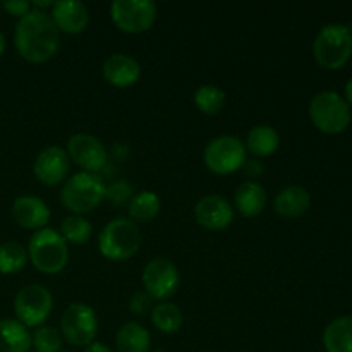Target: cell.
Masks as SVG:
<instances>
[{"label":"cell","instance_id":"6da1fadb","mask_svg":"<svg viewBox=\"0 0 352 352\" xmlns=\"http://www.w3.org/2000/svg\"><path fill=\"white\" fill-rule=\"evenodd\" d=\"M14 45L24 60L43 64L58 52L60 31L57 30L50 14L31 9L17 21Z\"/></svg>","mask_w":352,"mask_h":352},{"label":"cell","instance_id":"7a4b0ae2","mask_svg":"<svg viewBox=\"0 0 352 352\" xmlns=\"http://www.w3.org/2000/svg\"><path fill=\"white\" fill-rule=\"evenodd\" d=\"M28 258L38 272L55 275L64 270L69 261L67 243L57 230L40 229L30 239Z\"/></svg>","mask_w":352,"mask_h":352},{"label":"cell","instance_id":"3957f363","mask_svg":"<svg viewBox=\"0 0 352 352\" xmlns=\"http://www.w3.org/2000/svg\"><path fill=\"white\" fill-rule=\"evenodd\" d=\"M141 246V232L131 219H113L103 227L98 237L100 253L110 261H126L138 253Z\"/></svg>","mask_w":352,"mask_h":352},{"label":"cell","instance_id":"277c9868","mask_svg":"<svg viewBox=\"0 0 352 352\" xmlns=\"http://www.w3.org/2000/svg\"><path fill=\"white\" fill-rule=\"evenodd\" d=\"M313 55L322 67L336 71L352 55V31L346 24H327L313 41Z\"/></svg>","mask_w":352,"mask_h":352},{"label":"cell","instance_id":"5b68a950","mask_svg":"<svg viewBox=\"0 0 352 352\" xmlns=\"http://www.w3.org/2000/svg\"><path fill=\"white\" fill-rule=\"evenodd\" d=\"M107 186L98 174L79 172L67 179L60 192L62 205L71 212L88 213L105 199Z\"/></svg>","mask_w":352,"mask_h":352},{"label":"cell","instance_id":"8992f818","mask_svg":"<svg viewBox=\"0 0 352 352\" xmlns=\"http://www.w3.org/2000/svg\"><path fill=\"white\" fill-rule=\"evenodd\" d=\"M309 117L322 133L339 134L349 126L351 109L336 91H322L309 102Z\"/></svg>","mask_w":352,"mask_h":352},{"label":"cell","instance_id":"52a82bcc","mask_svg":"<svg viewBox=\"0 0 352 352\" xmlns=\"http://www.w3.org/2000/svg\"><path fill=\"white\" fill-rule=\"evenodd\" d=\"M205 164L213 174L229 175L243 168L246 162V146L236 136H219L205 148Z\"/></svg>","mask_w":352,"mask_h":352},{"label":"cell","instance_id":"ba28073f","mask_svg":"<svg viewBox=\"0 0 352 352\" xmlns=\"http://www.w3.org/2000/svg\"><path fill=\"white\" fill-rule=\"evenodd\" d=\"M54 308V299L43 285L30 284L17 292L14 299V313L21 325L40 327L47 322Z\"/></svg>","mask_w":352,"mask_h":352},{"label":"cell","instance_id":"9c48e42d","mask_svg":"<svg viewBox=\"0 0 352 352\" xmlns=\"http://www.w3.org/2000/svg\"><path fill=\"white\" fill-rule=\"evenodd\" d=\"M110 16L120 31L138 34L153 26L157 6L151 0H116L110 6Z\"/></svg>","mask_w":352,"mask_h":352},{"label":"cell","instance_id":"30bf717a","mask_svg":"<svg viewBox=\"0 0 352 352\" xmlns=\"http://www.w3.org/2000/svg\"><path fill=\"white\" fill-rule=\"evenodd\" d=\"M98 320L89 306L74 302L64 311L60 320L62 339L78 347H86L95 342Z\"/></svg>","mask_w":352,"mask_h":352},{"label":"cell","instance_id":"8fae6325","mask_svg":"<svg viewBox=\"0 0 352 352\" xmlns=\"http://www.w3.org/2000/svg\"><path fill=\"white\" fill-rule=\"evenodd\" d=\"M143 285L153 301H165L177 291L179 270L167 258H155L144 267Z\"/></svg>","mask_w":352,"mask_h":352},{"label":"cell","instance_id":"7c38bea8","mask_svg":"<svg viewBox=\"0 0 352 352\" xmlns=\"http://www.w3.org/2000/svg\"><path fill=\"white\" fill-rule=\"evenodd\" d=\"M67 157L76 165L82 168V172L98 174L107 165V150L95 136L86 133H78L69 138Z\"/></svg>","mask_w":352,"mask_h":352},{"label":"cell","instance_id":"4fadbf2b","mask_svg":"<svg viewBox=\"0 0 352 352\" xmlns=\"http://www.w3.org/2000/svg\"><path fill=\"white\" fill-rule=\"evenodd\" d=\"M196 222L208 230H223L232 223L234 208L226 198L219 195H208L196 203Z\"/></svg>","mask_w":352,"mask_h":352},{"label":"cell","instance_id":"5bb4252c","mask_svg":"<svg viewBox=\"0 0 352 352\" xmlns=\"http://www.w3.org/2000/svg\"><path fill=\"white\" fill-rule=\"evenodd\" d=\"M69 172L67 151L60 146H47L34 160V175L45 186H57Z\"/></svg>","mask_w":352,"mask_h":352},{"label":"cell","instance_id":"9a60e30c","mask_svg":"<svg viewBox=\"0 0 352 352\" xmlns=\"http://www.w3.org/2000/svg\"><path fill=\"white\" fill-rule=\"evenodd\" d=\"M50 16L57 30L67 34L82 33L89 23V12L86 6L82 2H76V0L55 2Z\"/></svg>","mask_w":352,"mask_h":352},{"label":"cell","instance_id":"2e32d148","mask_svg":"<svg viewBox=\"0 0 352 352\" xmlns=\"http://www.w3.org/2000/svg\"><path fill=\"white\" fill-rule=\"evenodd\" d=\"M103 78L116 88H129L140 79L141 67L136 58L126 54H113L103 64Z\"/></svg>","mask_w":352,"mask_h":352},{"label":"cell","instance_id":"e0dca14e","mask_svg":"<svg viewBox=\"0 0 352 352\" xmlns=\"http://www.w3.org/2000/svg\"><path fill=\"white\" fill-rule=\"evenodd\" d=\"M12 219L23 229L40 230L50 219V210L36 196H19L12 203Z\"/></svg>","mask_w":352,"mask_h":352},{"label":"cell","instance_id":"ac0fdd59","mask_svg":"<svg viewBox=\"0 0 352 352\" xmlns=\"http://www.w3.org/2000/svg\"><path fill=\"white\" fill-rule=\"evenodd\" d=\"M311 206V196L301 186H287L280 189L274 199V208L278 215L296 219L305 215Z\"/></svg>","mask_w":352,"mask_h":352},{"label":"cell","instance_id":"d6986e66","mask_svg":"<svg viewBox=\"0 0 352 352\" xmlns=\"http://www.w3.org/2000/svg\"><path fill=\"white\" fill-rule=\"evenodd\" d=\"M234 205L237 212L246 219H254L260 215L267 206V192L263 186L254 181H246L236 189L234 195Z\"/></svg>","mask_w":352,"mask_h":352},{"label":"cell","instance_id":"ffe728a7","mask_svg":"<svg viewBox=\"0 0 352 352\" xmlns=\"http://www.w3.org/2000/svg\"><path fill=\"white\" fill-rule=\"evenodd\" d=\"M323 346L327 352H352V316H340L327 325Z\"/></svg>","mask_w":352,"mask_h":352},{"label":"cell","instance_id":"44dd1931","mask_svg":"<svg viewBox=\"0 0 352 352\" xmlns=\"http://www.w3.org/2000/svg\"><path fill=\"white\" fill-rule=\"evenodd\" d=\"M31 336L17 320H0V352H28Z\"/></svg>","mask_w":352,"mask_h":352},{"label":"cell","instance_id":"7402d4cb","mask_svg":"<svg viewBox=\"0 0 352 352\" xmlns=\"http://www.w3.org/2000/svg\"><path fill=\"white\" fill-rule=\"evenodd\" d=\"M150 332L136 322L120 327L116 337V346L119 352H150Z\"/></svg>","mask_w":352,"mask_h":352},{"label":"cell","instance_id":"603a6c76","mask_svg":"<svg viewBox=\"0 0 352 352\" xmlns=\"http://www.w3.org/2000/svg\"><path fill=\"white\" fill-rule=\"evenodd\" d=\"M280 144V136L272 126L261 124L254 126L246 136V150L251 151L254 157H270L277 151Z\"/></svg>","mask_w":352,"mask_h":352},{"label":"cell","instance_id":"cb8c5ba5","mask_svg":"<svg viewBox=\"0 0 352 352\" xmlns=\"http://www.w3.org/2000/svg\"><path fill=\"white\" fill-rule=\"evenodd\" d=\"M160 198L153 191H140L129 201V215L133 222H151L160 212Z\"/></svg>","mask_w":352,"mask_h":352},{"label":"cell","instance_id":"d4e9b609","mask_svg":"<svg viewBox=\"0 0 352 352\" xmlns=\"http://www.w3.org/2000/svg\"><path fill=\"white\" fill-rule=\"evenodd\" d=\"M182 311L172 302H158L151 311V323L164 333H175L182 327Z\"/></svg>","mask_w":352,"mask_h":352},{"label":"cell","instance_id":"484cf974","mask_svg":"<svg viewBox=\"0 0 352 352\" xmlns=\"http://www.w3.org/2000/svg\"><path fill=\"white\" fill-rule=\"evenodd\" d=\"M28 261V251L23 244L7 241L0 244V274L12 275L23 270Z\"/></svg>","mask_w":352,"mask_h":352},{"label":"cell","instance_id":"4316f807","mask_svg":"<svg viewBox=\"0 0 352 352\" xmlns=\"http://www.w3.org/2000/svg\"><path fill=\"white\" fill-rule=\"evenodd\" d=\"M227 96L220 88L212 85L199 86L195 93V103L198 110L206 116H217L226 107Z\"/></svg>","mask_w":352,"mask_h":352},{"label":"cell","instance_id":"83f0119b","mask_svg":"<svg viewBox=\"0 0 352 352\" xmlns=\"http://www.w3.org/2000/svg\"><path fill=\"white\" fill-rule=\"evenodd\" d=\"M93 234L91 223L79 215L67 217L60 223V236L64 237L65 243L72 244H85L88 243Z\"/></svg>","mask_w":352,"mask_h":352},{"label":"cell","instance_id":"f1b7e54d","mask_svg":"<svg viewBox=\"0 0 352 352\" xmlns=\"http://www.w3.org/2000/svg\"><path fill=\"white\" fill-rule=\"evenodd\" d=\"M62 333L54 327H38L31 336V347L36 352H60Z\"/></svg>","mask_w":352,"mask_h":352},{"label":"cell","instance_id":"f546056e","mask_svg":"<svg viewBox=\"0 0 352 352\" xmlns=\"http://www.w3.org/2000/svg\"><path fill=\"white\" fill-rule=\"evenodd\" d=\"M105 198L116 206L129 205V201L133 199V188H131L129 182L117 181L107 188Z\"/></svg>","mask_w":352,"mask_h":352},{"label":"cell","instance_id":"4dcf8cb0","mask_svg":"<svg viewBox=\"0 0 352 352\" xmlns=\"http://www.w3.org/2000/svg\"><path fill=\"white\" fill-rule=\"evenodd\" d=\"M153 299L146 292H136L129 301V309L134 315H146V313L153 311Z\"/></svg>","mask_w":352,"mask_h":352},{"label":"cell","instance_id":"1f68e13d","mask_svg":"<svg viewBox=\"0 0 352 352\" xmlns=\"http://www.w3.org/2000/svg\"><path fill=\"white\" fill-rule=\"evenodd\" d=\"M2 9L9 12L10 16H16L21 19L31 10V2H28V0H7V2H2Z\"/></svg>","mask_w":352,"mask_h":352},{"label":"cell","instance_id":"d6a6232c","mask_svg":"<svg viewBox=\"0 0 352 352\" xmlns=\"http://www.w3.org/2000/svg\"><path fill=\"white\" fill-rule=\"evenodd\" d=\"M243 168H244V172L250 175V177H258V175L263 172V167H261L260 162H256V160H246L244 162Z\"/></svg>","mask_w":352,"mask_h":352},{"label":"cell","instance_id":"836d02e7","mask_svg":"<svg viewBox=\"0 0 352 352\" xmlns=\"http://www.w3.org/2000/svg\"><path fill=\"white\" fill-rule=\"evenodd\" d=\"M85 352H112V351H110L107 346H103V344L93 342V344H89V346H86Z\"/></svg>","mask_w":352,"mask_h":352},{"label":"cell","instance_id":"e575fe53","mask_svg":"<svg viewBox=\"0 0 352 352\" xmlns=\"http://www.w3.org/2000/svg\"><path fill=\"white\" fill-rule=\"evenodd\" d=\"M344 91H346V102H347V105H352V78L349 79V81H347V85H346V89H344Z\"/></svg>","mask_w":352,"mask_h":352},{"label":"cell","instance_id":"d590c367","mask_svg":"<svg viewBox=\"0 0 352 352\" xmlns=\"http://www.w3.org/2000/svg\"><path fill=\"white\" fill-rule=\"evenodd\" d=\"M6 52V36H3V33L0 31V55Z\"/></svg>","mask_w":352,"mask_h":352},{"label":"cell","instance_id":"8d00e7d4","mask_svg":"<svg viewBox=\"0 0 352 352\" xmlns=\"http://www.w3.org/2000/svg\"><path fill=\"white\" fill-rule=\"evenodd\" d=\"M150 352H168V351H164V349H155V351H150Z\"/></svg>","mask_w":352,"mask_h":352},{"label":"cell","instance_id":"74e56055","mask_svg":"<svg viewBox=\"0 0 352 352\" xmlns=\"http://www.w3.org/2000/svg\"><path fill=\"white\" fill-rule=\"evenodd\" d=\"M65 352H69V351H65Z\"/></svg>","mask_w":352,"mask_h":352}]
</instances>
